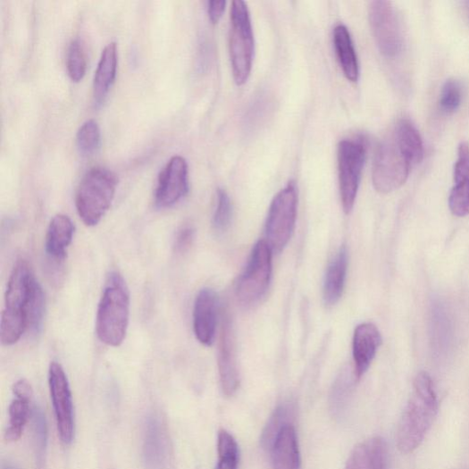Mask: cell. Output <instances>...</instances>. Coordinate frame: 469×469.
I'll return each instance as SVG.
<instances>
[{
  "mask_svg": "<svg viewBox=\"0 0 469 469\" xmlns=\"http://www.w3.org/2000/svg\"><path fill=\"white\" fill-rule=\"evenodd\" d=\"M333 41L345 77L351 82H356L359 78L357 55L349 30L345 25L339 24L334 29Z\"/></svg>",
  "mask_w": 469,
  "mask_h": 469,
  "instance_id": "cell-22",
  "label": "cell"
},
{
  "mask_svg": "<svg viewBox=\"0 0 469 469\" xmlns=\"http://www.w3.org/2000/svg\"><path fill=\"white\" fill-rule=\"evenodd\" d=\"M32 444L36 469H46L48 447V425L42 408L35 406L31 413Z\"/></svg>",
  "mask_w": 469,
  "mask_h": 469,
  "instance_id": "cell-25",
  "label": "cell"
},
{
  "mask_svg": "<svg viewBox=\"0 0 469 469\" xmlns=\"http://www.w3.org/2000/svg\"><path fill=\"white\" fill-rule=\"evenodd\" d=\"M392 135L412 164L423 161L424 155L423 138L411 121L407 119L399 121Z\"/></svg>",
  "mask_w": 469,
  "mask_h": 469,
  "instance_id": "cell-24",
  "label": "cell"
},
{
  "mask_svg": "<svg viewBox=\"0 0 469 469\" xmlns=\"http://www.w3.org/2000/svg\"><path fill=\"white\" fill-rule=\"evenodd\" d=\"M13 390L16 398L30 402L33 395L31 385L26 380H20L14 383Z\"/></svg>",
  "mask_w": 469,
  "mask_h": 469,
  "instance_id": "cell-38",
  "label": "cell"
},
{
  "mask_svg": "<svg viewBox=\"0 0 469 469\" xmlns=\"http://www.w3.org/2000/svg\"><path fill=\"white\" fill-rule=\"evenodd\" d=\"M10 424L5 431V440L9 442L18 441L29 416V402L16 398L10 406Z\"/></svg>",
  "mask_w": 469,
  "mask_h": 469,
  "instance_id": "cell-27",
  "label": "cell"
},
{
  "mask_svg": "<svg viewBox=\"0 0 469 469\" xmlns=\"http://www.w3.org/2000/svg\"><path fill=\"white\" fill-rule=\"evenodd\" d=\"M272 252L266 240L258 241L252 249L236 289L237 298L241 305H255L267 293L272 271Z\"/></svg>",
  "mask_w": 469,
  "mask_h": 469,
  "instance_id": "cell-8",
  "label": "cell"
},
{
  "mask_svg": "<svg viewBox=\"0 0 469 469\" xmlns=\"http://www.w3.org/2000/svg\"><path fill=\"white\" fill-rule=\"evenodd\" d=\"M219 462L215 469H238L239 460V446L226 430H221L218 436Z\"/></svg>",
  "mask_w": 469,
  "mask_h": 469,
  "instance_id": "cell-29",
  "label": "cell"
},
{
  "mask_svg": "<svg viewBox=\"0 0 469 469\" xmlns=\"http://www.w3.org/2000/svg\"><path fill=\"white\" fill-rule=\"evenodd\" d=\"M46 315V296L41 284L34 278L27 308L28 331L32 335H38Z\"/></svg>",
  "mask_w": 469,
  "mask_h": 469,
  "instance_id": "cell-26",
  "label": "cell"
},
{
  "mask_svg": "<svg viewBox=\"0 0 469 469\" xmlns=\"http://www.w3.org/2000/svg\"><path fill=\"white\" fill-rule=\"evenodd\" d=\"M381 335L371 322L359 324L353 337L354 375L356 380L362 378L371 367L381 345Z\"/></svg>",
  "mask_w": 469,
  "mask_h": 469,
  "instance_id": "cell-16",
  "label": "cell"
},
{
  "mask_svg": "<svg viewBox=\"0 0 469 469\" xmlns=\"http://www.w3.org/2000/svg\"><path fill=\"white\" fill-rule=\"evenodd\" d=\"M365 443L367 460L364 469H388V447L385 440L375 437Z\"/></svg>",
  "mask_w": 469,
  "mask_h": 469,
  "instance_id": "cell-35",
  "label": "cell"
},
{
  "mask_svg": "<svg viewBox=\"0 0 469 469\" xmlns=\"http://www.w3.org/2000/svg\"><path fill=\"white\" fill-rule=\"evenodd\" d=\"M455 185L449 196V208L458 218L469 214V143L459 144L454 169Z\"/></svg>",
  "mask_w": 469,
  "mask_h": 469,
  "instance_id": "cell-17",
  "label": "cell"
},
{
  "mask_svg": "<svg viewBox=\"0 0 469 469\" xmlns=\"http://www.w3.org/2000/svg\"><path fill=\"white\" fill-rule=\"evenodd\" d=\"M130 311L129 288L117 272L107 275L97 313L96 330L99 340L110 347H120L127 335Z\"/></svg>",
  "mask_w": 469,
  "mask_h": 469,
  "instance_id": "cell-2",
  "label": "cell"
},
{
  "mask_svg": "<svg viewBox=\"0 0 469 469\" xmlns=\"http://www.w3.org/2000/svg\"><path fill=\"white\" fill-rule=\"evenodd\" d=\"M230 54L232 73L238 86L244 85L251 73L255 58V35L247 4L235 0L230 11Z\"/></svg>",
  "mask_w": 469,
  "mask_h": 469,
  "instance_id": "cell-5",
  "label": "cell"
},
{
  "mask_svg": "<svg viewBox=\"0 0 469 469\" xmlns=\"http://www.w3.org/2000/svg\"><path fill=\"white\" fill-rule=\"evenodd\" d=\"M168 459L169 440L165 423L158 414H151L143 427V464L147 469H165Z\"/></svg>",
  "mask_w": 469,
  "mask_h": 469,
  "instance_id": "cell-13",
  "label": "cell"
},
{
  "mask_svg": "<svg viewBox=\"0 0 469 469\" xmlns=\"http://www.w3.org/2000/svg\"><path fill=\"white\" fill-rule=\"evenodd\" d=\"M348 265V250L344 246L331 261L328 267L326 276H324L322 296L323 302L327 306H334L342 297L347 279Z\"/></svg>",
  "mask_w": 469,
  "mask_h": 469,
  "instance_id": "cell-21",
  "label": "cell"
},
{
  "mask_svg": "<svg viewBox=\"0 0 469 469\" xmlns=\"http://www.w3.org/2000/svg\"><path fill=\"white\" fill-rule=\"evenodd\" d=\"M75 225L65 214H57L52 220L46 241L47 255L54 261L63 262L67 255V248L73 241Z\"/></svg>",
  "mask_w": 469,
  "mask_h": 469,
  "instance_id": "cell-20",
  "label": "cell"
},
{
  "mask_svg": "<svg viewBox=\"0 0 469 469\" xmlns=\"http://www.w3.org/2000/svg\"><path fill=\"white\" fill-rule=\"evenodd\" d=\"M220 310L219 297L212 289L205 288L197 295L194 306V332L205 346L214 342Z\"/></svg>",
  "mask_w": 469,
  "mask_h": 469,
  "instance_id": "cell-15",
  "label": "cell"
},
{
  "mask_svg": "<svg viewBox=\"0 0 469 469\" xmlns=\"http://www.w3.org/2000/svg\"><path fill=\"white\" fill-rule=\"evenodd\" d=\"M2 469H18L15 465L11 462H4L3 464Z\"/></svg>",
  "mask_w": 469,
  "mask_h": 469,
  "instance_id": "cell-39",
  "label": "cell"
},
{
  "mask_svg": "<svg viewBox=\"0 0 469 469\" xmlns=\"http://www.w3.org/2000/svg\"><path fill=\"white\" fill-rule=\"evenodd\" d=\"M34 278L24 261L18 262L11 274L0 327V337L5 346L16 344L28 331L27 308Z\"/></svg>",
  "mask_w": 469,
  "mask_h": 469,
  "instance_id": "cell-3",
  "label": "cell"
},
{
  "mask_svg": "<svg viewBox=\"0 0 469 469\" xmlns=\"http://www.w3.org/2000/svg\"><path fill=\"white\" fill-rule=\"evenodd\" d=\"M430 321L432 348L438 355L444 354L449 348L453 330L450 315L442 302L431 305Z\"/></svg>",
  "mask_w": 469,
  "mask_h": 469,
  "instance_id": "cell-23",
  "label": "cell"
},
{
  "mask_svg": "<svg viewBox=\"0 0 469 469\" xmlns=\"http://www.w3.org/2000/svg\"><path fill=\"white\" fill-rule=\"evenodd\" d=\"M219 372L222 390L225 395H234L239 387V372L238 367L236 337L230 317L223 318L220 348Z\"/></svg>",
  "mask_w": 469,
  "mask_h": 469,
  "instance_id": "cell-14",
  "label": "cell"
},
{
  "mask_svg": "<svg viewBox=\"0 0 469 469\" xmlns=\"http://www.w3.org/2000/svg\"><path fill=\"white\" fill-rule=\"evenodd\" d=\"M463 89L461 84L456 80H448L443 86L440 97V110L446 114L455 113L461 105Z\"/></svg>",
  "mask_w": 469,
  "mask_h": 469,
  "instance_id": "cell-34",
  "label": "cell"
},
{
  "mask_svg": "<svg viewBox=\"0 0 469 469\" xmlns=\"http://www.w3.org/2000/svg\"><path fill=\"white\" fill-rule=\"evenodd\" d=\"M352 392V374L344 372L336 381L331 395V409L333 415L340 418L348 409Z\"/></svg>",
  "mask_w": 469,
  "mask_h": 469,
  "instance_id": "cell-28",
  "label": "cell"
},
{
  "mask_svg": "<svg viewBox=\"0 0 469 469\" xmlns=\"http://www.w3.org/2000/svg\"><path fill=\"white\" fill-rule=\"evenodd\" d=\"M274 469H301V456L296 428L284 425L271 448Z\"/></svg>",
  "mask_w": 469,
  "mask_h": 469,
  "instance_id": "cell-18",
  "label": "cell"
},
{
  "mask_svg": "<svg viewBox=\"0 0 469 469\" xmlns=\"http://www.w3.org/2000/svg\"><path fill=\"white\" fill-rule=\"evenodd\" d=\"M118 186V177L112 170L96 166L89 170L80 185L76 206L88 227L96 226L110 209Z\"/></svg>",
  "mask_w": 469,
  "mask_h": 469,
  "instance_id": "cell-4",
  "label": "cell"
},
{
  "mask_svg": "<svg viewBox=\"0 0 469 469\" xmlns=\"http://www.w3.org/2000/svg\"><path fill=\"white\" fill-rule=\"evenodd\" d=\"M438 412L439 400L434 384L426 373H420L397 429L396 444L402 454L409 455L419 448Z\"/></svg>",
  "mask_w": 469,
  "mask_h": 469,
  "instance_id": "cell-1",
  "label": "cell"
},
{
  "mask_svg": "<svg viewBox=\"0 0 469 469\" xmlns=\"http://www.w3.org/2000/svg\"><path fill=\"white\" fill-rule=\"evenodd\" d=\"M188 190V164L185 158L173 156L159 175L155 204L159 208L171 207L181 201Z\"/></svg>",
  "mask_w": 469,
  "mask_h": 469,
  "instance_id": "cell-12",
  "label": "cell"
},
{
  "mask_svg": "<svg viewBox=\"0 0 469 469\" xmlns=\"http://www.w3.org/2000/svg\"><path fill=\"white\" fill-rule=\"evenodd\" d=\"M233 207L230 198L223 189L218 190V202L213 216V227L216 232L224 233L232 222Z\"/></svg>",
  "mask_w": 469,
  "mask_h": 469,
  "instance_id": "cell-33",
  "label": "cell"
},
{
  "mask_svg": "<svg viewBox=\"0 0 469 469\" xmlns=\"http://www.w3.org/2000/svg\"></svg>",
  "mask_w": 469,
  "mask_h": 469,
  "instance_id": "cell-40",
  "label": "cell"
},
{
  "mask_svg": "<svg viewBox=\"0 0 469 469\" xmlns=\"http://www.w3.org/2000/svg\"><path fill=\"white\" fill-rule=\"evenodd\" d=\"M49 387L60 440L70 445L75 438L73 397L64 370L58 363L50 365Z\"/></svg>",
  "mask_w": 469,
  "mask_h": 469,
  "instance_id": "cell-11",
  "label": "cell"
},
{
  "mask_svg": "<svg viewBox=\"0 0 469 469\" xmlns=\"http://www.w3.org/2000/svg\"><path fill=\"white\" fill-rule=\"evenodd\" d=\"M297 190L296 184L289 183L273 198L266 222V242L271 249L281 252L290 241L297 215Z\"/></svg>",
  "mask_w": 469,
  "mask_h": 469,
  "instance_id": "cell-9",
  "label": "cell"
},
{
  "mask_svg": "<svg viewBox=\"0 0 469 469\" xmlns=\"http://www.w3.org/2000/svg\"><path fill=\"white\" fill-rule=\"evenodd\" d=\"M367 157V140L357 136L339 142L338 148L339 190L343 209L349 214L355 205Z\"/></svg>",
  "mask_w": 469,
  "mask_h": 469,
  "instance_id": "cell-6",
  "label": "cell"
},
{
  "mask_svg": "<svg viewBox=\"0 0 469 469\" xmlns=\"http://www.w3.org/2000/svg\"><path fill=\"white\" fill-rule=\"evenodd\" d=\"M226 5L225 0H212V2H208L207 13L212 23H219L225 13Z\"/></svg>",
  "mask_w": 469,
  "mask_h": 469,
  "instance_id": "cell-37",
  "label": "cell"
},
{
  "mask_svg": "<svg viewBox=\"0 0 469 469\" xmlns=\"http://www.w3.org/2000/svg\"><path fill=\"white\" fill-rule=\"evenodd\" d=\"M101 140L100 128L94 120L86 121L79 130L77 146L84 156L92 155L99 148Z\"/></svg>",
  "mask_w": 469,
  "mask_h": 469,
  "instance_id": "cell-31",
  "label": "cell"
},
{
  "mask_svg": "<svg viewBox=\"0 0 469 469\" xmlns=\"http://www.w3.org/2000/svg\"><path fill=\"white\" fill-rule=\"evenodd\" d=\"M369 18L381 53L388 58L398 56L404 48V31L393 4L385 0H375L370 4Z\"/></svg>",
  "mask_w": 469,
  "mask_h": 469,
  "instance_id": "cell-10",
  "label": "cell"
},
{
  "mask_svg": "<svg viewBox=\"0 0 469 469\" xmlns=\"http://www.w3.org/2000/svg\"><path fill=\"white\" fill-rule=\"evenodd\" d=\"M195 239V230L191 227H185L180 230L176 235L174 248L177 254H185L193 244Z\"/></svg>",
  "mask_w": 469,
  "mask_h": 469,
  "instance_id": "cell-36",
  "label": "cell"
},
{
  "mask_svg": "<svg viewBox=\"0 0 469 469\" xmlns=\"http://www.w3.org/2000/svg\"><path fill=\"white\" fill-rule=\"evenodd\" d=\"M294 417L292 406L283 405L279 406L268 422L262 436V445L264 448L271 450L272 444L279 434L281 429L291 423L290 419Z\"/></svg>",
  "mask_w": 469,
  "mask_h": 469,
  "instance_id": "cell-30",
  "label": "cell"
},
{
  "mask_svg": "<svg viewBox=\"0 0 469 469\" xmlns=\"http://www.w3.org/2000/svg\"><path fill=\"white\" fill-rule=\"evenodd\" d=\"M66 65L68 75L74 82H80L87 71V57L80 41L75 40L69 46Z\"/></svg>",
  "mask_w": 469,
  "mask_h": 469,
  "instance_id": "cell-32",
  "label": "cell"
},
{
  "mask_svg": "<svg viewBox=\"0 0 469 469\" xmlns=\"http://www.w3.org/2000/svg\"><path fill=\"white\" fill-rule=\"evenodd\" d=\"M118 69L117 44H108L103 50L96 70L93 82V96L96 105H101L113 86Z\"/></svg>",
  "mask_w": 469,
  "mask_h": 469,
  "instance_id": "cell-19",
  "label": "cell"
},
{
  "mask_svg": "<svg viewBox=\"0 0 469 469\" xmlns=\"http://www.w3.org/2000/svg\"><path fill=\"white\" fill-rule=\"evenodd\" d=\"M412 165L390 134L380 144L375 155L373 171L374 188L381 194L399 189L407 181Z\"/></svg>",
  "mask_w": 469,
  "mask_h": 469,
  "instance_id": "cell-7",
  "label": "cell"
}]
</instances>
